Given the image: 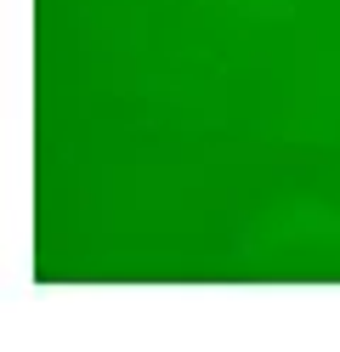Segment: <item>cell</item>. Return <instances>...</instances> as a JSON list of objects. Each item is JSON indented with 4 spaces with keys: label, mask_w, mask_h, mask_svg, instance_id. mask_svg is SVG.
<instances>
[]
</instances>
